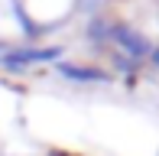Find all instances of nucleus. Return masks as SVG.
Returning a JSON list of instances; mask_svg holds the SVG:
<instances>
[{
	"instance_id": "423d86ee",
	"label": "nucleus",
	"mask_w": 159,
	"mask_h": 156,
	"mask_svg": "<svg viewBox=\"0 0 159 156\" xmlns=\"http://www.w3.org/2000/svg\"><path fill=\"white\" fill-rule=\"evenodd\" d=\"M49 156H68V153H49Z\"/></svg>"
},
{
	"instance_id": "20e7f679",
	"label": "nucleus",
	"mask_w": 159,
	"mask_h": 156,
	"mask_svg": "<svg viewBox=\"0 0 159 156\" xmlns=\"http://www.w3.org/2000/svg\"><path fill=\"white\" fill-rule=\"evenodd\" d=\"M107 33H111V23L101 20V16H94L88 23V30H84V39H88V42H107Z\"/></svg>"
},
{
	"instance_id": "39448f33",
	"label": "nucleus",
	"mask_w": 159,
	"mask_h": 156,
	"mask_svg": "<svg viewBox=\"0 0 159 156\" xmlns=\"http://www.w3.org/2000/svg\"><path fill=\"white\" fill-rule=\"evenodd\" d=\"M149 62H153V65L159 68V46H153V52H149Z\"/></svg>"
},
{
	"instance_id": "f03ea898",
	"label": "nucleus",
	"mask_w": 159,
	"mask_h": 156,
	"mask_svg": "<svg viewBox=\"0 0 159 156\" xmlns=\"http://www.w3.org/2000/svg\"><path fill=\"white\" fill-rule=\"evenodd\" d=\"M59 55H62L59 46H46V49H39V46H30V49H3V52H0V65L10 68V72H23V68H30V65L52 62V59H59Z\"/></svg>"
},
{
	"instance_id": "7ed1b4c3",
	"label": "nucleus",
	"mask_w": 159,
	"mask_h": 156,
	"mask_svg": "<svg viewBox=\"0 0 159 156\" xmlns=\"http://www.w3.org/2000/svg\"><path fill=\"white\" fill-rule=\"evenodd\" d=\"M55 72H59L62 78H68V81H78V85L111 81V72H104V68H98V65H75V62H59V65H55Z\"/></svg>"
},
{
	"instance_id": "f257e3e1",
	"label": "nucleus",
	"mask_w": 159,
	"mask_h": 156,
	"mask_svg": "<svg viewBox=\"0 0 159 156\" xmlns=\"http://www.w3.org/2000/svg\"><path fill=\"white\" fill-rule=\"evenodd\" d=\"M107 42H114V46H117V52L130 55L133 62H143V59H149V52H153V42H149L146 36H143V33H136L133 26H127V23H111Z\"/></svg>"
}]
</instances>
